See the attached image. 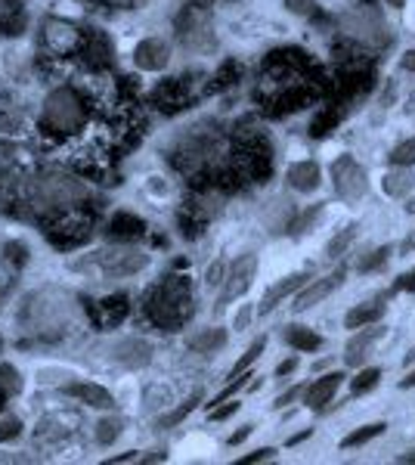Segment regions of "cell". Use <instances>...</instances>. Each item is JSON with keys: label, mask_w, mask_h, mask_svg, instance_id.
I'll list each match as a JSON object with an SVG mask.
<instances>
[{"label": "cell", "mask_w": 415, "mask_h": 465, "mask_svg": "<svg viewBox=\"0 0 415 465\" xmlns=\"http://www.w3.org/2000/svg\"><path fill=\"white\" fill-rule=\"evenodd\" d=\"M74 311V302L59 286L44 289L28 298L25 311H22V322H28V332H56L69 322Z\"/></svg>", "instance_id": "6da1fadb"}, {"label": "cell", "mask_w": 415, "mask_h": 465, "mask_svg": "<svg viewBox=\"0 0 415 465\" xmlns=\"http://www.w3.org/2000/svg\"><path fill=\"white\" fill-rule=\"evenodd\" d=\"M32 199L37 208L63 212V208H74L87 199V183L72 174H41L32 183Z\"/></svg>", "instance_id": "7a4b0ae2"}, {"label": "cell", "mask_w": 415, "mask_h": 465, "mask_svg": "<svg viewBox=\"0 0 415 465\" xmlns=\"http://www.w3.org/2000/svg\"><path fill=\"white\" fill-rule=\"evenodd\" d=\"M149 313H153V320L158 326H180V322L190 320L193 313V295H190V286H186V280H180V276H168V282H162L153 298H149Z\"/></svg>", "instance_id": "3957f363"}, {"label": "cell", "mask_w": 415, "mask_h": 465, "mask_svg": "<svg viewBox=\"0 0 415 465\" xmlns=\"http://www.w3.org/2000/svg\"><path fill=\"white\" fill-rule=\"evenodd\" d=\"M87 122L84 100L72 87H56L44 100V124L56 134H74Z\"/></svg>", "instance_id": "277c9868"}, {"label": "cell", "mask_w": 415, "mask_h": 465, "mask_svg": "<svg viewBox=\"0 0 415 465\" xmlns=\"http://www.w3.org/2000/svg\"><path fill=\"white\" fill-rule=\"evenodd\" d=\"M341 32H347V37L360 41L363 47H381V44H388V22L381 19V10L372 4L347 10L341 16Z\"/></svg>", "instance_id": "5b68a950"}, {"label": "cell", "mask_w": 415, "mask_h": 465, "mask_svg": "<svg viewBox=\"0 0 415 465\" xmlns=\"http://www.w3.org/2000/svg\"><path fill=\"white\" fill-rule=\"evenodd\" d=\"M331 186H335V196L341 202H360L369 190V177L363 171V164H357L353 155H338L331 162Z\"/></svg>", "instance_id": "8992f818"}, {"label": "cell", "mask_w": 415, "mask_h": 465, "mask_svg": "<svg viewBox=\"0 0 415 465\" xmlns=\"http://www.w3.org/2000/svg\"><path fill=\"white\" fill-rule=\"evenodd\" d=\"M254 273H258V254H242V258L232 261V267H226V276H223V292L217 298V313L223 311L230 302L242 298L254 282Z\"/></svg>", "instance_id": "52a82bcc"}, {"label": "cell", "mask_w": 415, "mask_h": 465, "mask_svg": "<svg viewBox=\"0 0 415 465\" xmlns=\"http://www.w3.org/2000/svg\"><path fill=\"white\" fill-rule=\"evenodd\" d=\"M320 90H316L313 84H285L279 94L270 96V103H267V115H273V118H285V115H294V112H301V109H307L313 100H320Z\"/></svg>", "instance_id": "ba28073f"}, {"label": "cell", "mask_w": 415, "mask_h": 465, "mask_svg": "<svg viewBox=\"0 0 415 465\" xmlns=\"http://www.w3.org/2000/svg\"><path fill=\"white\" fill-rule=\"evenodd\" d=\"M103 273L115 276V280H124V276H137L140 270H146L149 264V254H143L137 249H112V252H103L96 258Z\"/></svg>", "instance_id": "9c48e42d"}, {"label": "cell", "mask_w": 415, "mask_h": 465, "mask_svg": "<svg viewBox=\"0 0 415 465\" xmlns=\"http://www.w3.org/2000/svg\"><path fill=\"white\" fill-rule=\"evenodd\" d=\"M344 276H347L344 270H335V273H329V276H320V280L304 282V286L298 289V295H294L291 311L294 313H304V311H311V307H316L320 302H326L331 292H335L344 282Z\"/></svg>", "instance_id": "30bf717a"}, {"label": "cell", "mask_w": 415, "mask_h": 465, "mask_svg": "<svg viewBox=\"0 0 415 465\" xmlns=\"http://www.w3.org/2000/svg\"><path fill=\"white\" fill-rule=\"evenodd\" d=\"M168 63H171V47L162 37H146L133 50V65L143 72H162L168 69Z\"/></svg>", "instance_id": "8fae6325"}, {"label": "cell", "mask_w": 415, "mask_h": 465, "mask_svg": "<svg viewBox=\"0 0 415 465\" xmlns=\"http://www.w3.org/2000/svg\"><path fill=\"white\" fill-rule=\"evenodd\" d=\"M344 379H347L344 372H326V376L316 379L311 388L304 385V394H301V397H304V403L313 412H322L331 403V397L338 394V388L344 385Z\"/></svg>", "instance_id": "7c38bea8"}, {"label": "cell", "mask_w": 415, "mask_h": 465, "mask_svg": "<svg viewBox=\"0 0 415 465\" xmlns=\"http://www.w3.org/2000/svg\"><path fill=\"white\" fill-rule=\"evenodd\" d=\"M379 339H384V326H375V322L353 329L351 341H347V348H344V363L347 366H360L369 357V348H372Z\"/></svg>", "instance_id": "4fadbf2b"}, {"label": "cell", "mask_w": 415, "mask_h": 465, "mask_svg": "<svg viewBox=\"0 0 415 465\" xmlns=\"http://www.w3.org/2000/svg\"><path fill=\"white\" fill-rule=\"evenodd\" d=\"M112 360L122 363L124 370H143V366L153 360V344L143 339H124L112 348Z\"/></svg>", "instance_id": "5bb4252c"}, {"label": "cell", "mask_w": 415, "mask_h": 465, "mask_svg": "<svg viewBox=\"0 0 415 465\" xmlns=\"http://www.w3.org/2000/svg\"><path fill=\"white\" fill-rule=\"evenodd\" d=\"M65 394L74 397V401H81V403H87V407H96V410L115 407V397H112L109 388L94 385V381H69V385H65Z\"/></svg>", "instance_id": "9a60e30c"}, {"label": "cell", "mask_w": 415, "mask_h": 465, "mask_svg": "<svg viewBox=\"0 0 415 465\" xmlns=\"http://www.w3.org/2000/svg\"><path fill=\"white\" fill-rule=\"evenodd\" d=\"M313 280V273L311 270H298V273H291V276H285L282 282H276L273 289L263 295V304H261V313H273L279 304H282V298H289V295H294L304 282H311Z\"/></svg>", "instance_id": "2e32d148"}, {"label": "cell", "mask_w": 415, "mask_h": 465, "mask_svg": "<svg viewBox=\"0 0 415 465\" xmlns=\"http://www.w3.org/2000/svg\"><path fill=\"white\" fill-rule=\"evenodd\" d=\"M285 180H289L291 190L298 193H316L322 186V171L316 162H294L285 171Z\"/></svg>", "instance_id": "e0dca14e"}, {"label": "cell", "mask_w": 415, "mask_h": 465, "mask_svg": "<svg viewBox=\"0 0 415 465\" xmlns=\"http://www.w3.org/2000/svg\"><path fill=\"white\" fill-rule=\"evenodd\" d=\"M44 37H47V47L53 54H69V50H74V44H78V28L63 19H50L44 25Z\"/></svg>", "instance_id": "ac0fdd59"}, {"label": "cell", "mask_w": 415, "mask_h": 465, "mask_svg": "<svg viewBox=\"0 0 415 465\" xmlns=\"http://www.w3.org/2000/svg\"><path fill=\"white\" fill-rule=\"evenodd\" d=\"M282 341L289 344L291 351H301V354H313V351L322 348V335H316L313 329L307 326H285L282 329Z\"/></svg>", "instance_id": "d6986e66"}, {"label": "cell", "mask_w": 415, "mask_h": 465, "mask_svg": "<svg viewBox=\"0 0 415 465\" xmlns=\"http://www.w3.org/2000/svg\"><path fill=\"white\" fill-rule=\"evenodd\" d=\"M381 190L390 199H406L415 190V171L412 168H394L390 174L381 177Z\"/></svg>", "instance_id": "ffe728a7"}, {"label": "cell", "mask_w": 415, "mask_h": 465, "mask_svg": "<svg viewBox=\"0 0 415 465\" xmlns=\"http://www.w3.org/2000/svg\"><path fill=\"white\" fill-rule=\"evenodd\" d=\"M384 313V302L375 298V302H366V304H357L353 311H347L344 317V326L347 329H360V326H369V322H379Z\"/></svg>", "instance_id": "44dd1931"}, {"label": "cell", "mask_w": 415, "mask_h": 465, "mask_svg": "<svg viewBox=\"0 0 415 465\" xmlns=\"http://www.w3.org/2000/svg\"><path fill=\"white\" fill-rule=\"evenodd\" d=\"M344 112L338 106H326L322 112H316V118L311 122V137L313 140H326L329 134H335V127L341 124Z\"/></svg>", "instance_id": "7402d4cb"}, {"label": "cell", "mask_w": 415, "mask_h": 465, "mask_svg": "<svg viewBox=\"0 0 415 465\" xmlns=\"http://www.w3.org/2000/svg\"><path fill=\"white\" fill-rule=\"evenodd\" d=\"M226 344V329H202L199 335H193L190 339V348L195 354H217Z\"/></svg>", "instance_id": "603a6c76"}, {"label": "cell", "mask_w": 415, "mask_h": 465, "mask_svg": "<svg viewBox=\"0 0 415 465\" xmlns=\"http://www.w3.org/2000/svg\"><path fill=\"white\" fill-rule=\"evenodd\" d=\"M384 431H388V422H369V425H363V429H357V431L347 434V438L341 440V450L363 447V444H369V440L381 438Z\"/></svg>", "instance_id": "cb8c5ba5"}, {"label": "cell", "mask_w": 415, "mask_h": 465, "mask_svg": "<svg viewBox=\"0 0 415 465\" xmlns=\"http://www.w3.org/2000/svg\"><path fill=\"white\" fill-rule=\"evenodd\" d=\"M122 431H124V422L118 416H105L96 422V444L100 447H112L118 438H122Z\"/></svg>", "instance_id": "d4e9b609"}, {"label": "cell", "mask_w": 415, "mask_h": 465, "mask_svg": "<svg viewBox=\"0 0 415 465\" xmlns=\"http://www.w3.org/2000/svg\"><path fill=\"white\" fill-rule=\"evenodd\" d=\"M357 232H360V223H347V227L338 232V236H331V242L326 245V258L329 261H338L341 254L351 249V242L357 239Z\"/></svg>", "instance_id": "484cf974"}, {"label": "cell", "mask_w": 415, "mask_h": 465, "mask_svg": "<svg viewBox=\"0 0 415 465\" xmlns=\"http://www.w3.org/2000/svg\"><path fill=\"white\" fill-rule=\"evenodd\" d=\"M379 381H381V370H379V366H366V370H360L357 376L351 379V394L353 397H363V394L372 391Z\"/></svg>", "instance_id": "4316f807"}, {"label": "cell", "mask_w": 415, "mask_h": 465, "mask_svg": "<svg viewBox=\"0 0 415 465\" xmlns=\"http://www.w3.org/2000/svg\"><path fill=\"white\" fill-rule=\"evenodd\" d=\"M22 388H25V381H22L19 376V370L16 366H10V363H0V394H6V397H16Z\"/></svg>", "instance_id": "83f0119b"}, {"label": "cell", "mask_w": 415, "mask_h": 465, "mask_svg": "<svg viewBox=\"0 0 415 465\" xmlns=\"http://www.w3.org/2000/svg\"><path fill=\"white\" fill-rule=\"evenodd\" d=\"M199 401H202V394H193L190 401H183L177 410H171L168 416L158 419V429H173V425H180V422H183V419L190 416V412H193L195 407H199Z\"/></svg>", "instance_id": "f1b7e54d"}, {"label": "cell", "mask_w": 415, "mask_h": 465, "mask_svg": "<svg viewBox=\"0 0 415 465\" xmlns=\"http://www.w3.org/2000/svg\"><path fill=\"white\" fill-rule=\"evenodd\" d=\"M263 348H267V335H261V339H254L252 344H248V351L236 360V366L230 370V379L239 376V372H245V370H252V363L263 354Z\"/></svg>", "instance_id": "f546056e"}, {"label": "cell", "mask_w": 415, "mask_h": 465, "mask_svg": "<svg viewBox=\"0 0 415 465\" xmlns=\"http://www.w3.org/2000/svg\"><path fill=\"white\" fill-rule=\"evenodd\" d=\"M112 232H115L118 239H133L143 232V221L133 214H118L115 221H112Z\"/></svg>", "instance_id": "4dcf8cb0"}, {"label": "cell", "mask_w": 415, "mask_h": 465, "mask_svg": "<svg viewBox=\"0 0 415 465\" xmlns=\"http://www.w3.org/2000/svg\"><path fill=\"white\" fill-rule=\"evenodd\" d=\"M322 214V202L320 205H311V212H301L298 217H291V223H289V232L291 236H304V232H311V227L316 223V217Z\"/></svg>", "instance_id": "1f68e13d"}, {"label": "cell", "mask_w": 415, "mask_h": 465, "mask_svg": "<svg viewBox=\"0 0 415 465\" xmlns=\"http://www.w3.org/2000/svg\"><path fill=\"white\" fill-rule=\"evenodd\" d=\"M390 252H394V245H381V249L369 252L366 258L357 264V270H360V273H372V270H381L390 261Z\"/></svg>", "instance_id": "d6a6232c"}, {"label": "cell", "mask_w": 415, "mask_h": 465, "mask_svg": "<svg viewBox=\"0 0 415 465\" xmlns=\"http://www.w3.org/2000/svg\"><path fill=\"white\" fill-rule=\"evenodd\" d=\"M388 162L394 164V168H412V164H415V137H410L406 143L390 149Z\"/></svg>", "instance_id": "836d02e7"}, {"label": "cell", "mask_w": 415, "mask_h": 465, "mask_svg": "<svg viewBox=\"0 0 415 465\" xmlns=\"http://www.w3.org/2000/svg\"><path fill=\"white\" fill-rule=\"evenodd\" d=\"M285 6H289L294 16H311V19L320 16V4L316 0H285Z\"/></svg>", "instance_id": "e575fe53"}, {"label": "cell", "mask_w": 415, "mask_h": 465, "mask_svg": "<svg viewBox=\"0 0 415 465\" xmlns=\"http://www.w3.org/2000/svg\"><path fill=\"white\" fill-rule=\"evenodd\" d=\"M223 276H226V261L223 258H217L214 264H211L208 270H205V286L208 289H217L223 282Z\"/></svg>", "instance_id": "d590c367"}, {"label": "cell", "mask_w": 415, "mask_h": 465, "mask_svg": "<svg viewBox=\"0 0 415 465\" xmlns=\"http://www.w3.org/2000/svg\"><path fill=\"white\" fill-rule=\"evenodd\" d=\"M390 292H406V295H412L415 292V267L406 270V273H400L394 280V286H390Z\"/></svg>", "instance_id": "8d00e7d4"}, {"label": "cell", "mask_w": 415, "mask_h": 465, "mask_svg": "<svg viewBox=\"0 0 415 465\" xmlns=\"http://www.w3.org/2000/svg\"><path fill=\"white\" fill-rule=\"evenodd\" d=\"M304 394V385H294V388H289V391H282L273 401V410H282V407H289V403H294L298 397Z\"/></svg>", "instance_id": "74e56055"}, {"label": "cell", "mask_w": 415, "mask_h": 465, "mask_svg": "<svg viewBox=\"0 0 415 465\" xmlns=\"http://www.w3.org/2000/svg\"><path fill=\"white\" fill-rule=\"evenodd\" d=\"M236 412H239V403L236 401H232V403H217V407L214 410H211V419H214V422H223V419H230V416H236Z\"/></svg>", "instance_id": "f35d334b"}, {"label": "cell", "mask_w": 415, "mask_h": 465, "mask_svg": "<svg viewBox=\"0 0 415 465\" xmlns=\"http://www.w3.org/2000/svg\"><path fill=\"white\" fill-rule=\"evenodd\" d=\"M276 456V447H261L258 453H248L239 460V465H254V462H267V460H273Z\"/></svg>", "instance_id": "ab89813d"}, {"label": "cell", "mask_w": 415, "mask_h": 465, "mask_svg": "<svg viewBox=\"0 0 415 465\" xmlns=\"http://www.w3.org/2000/svg\"><path fill=\"white\" fill-rule=\"evenodd\" d=\"M16 434H19V419L6 416L4 422H0V440H10V438H16Z\"/></svg>", "instance_id": "60d3db41"}, {"label": "cell", "mask_w": 415, "mask_h": 465, "mask_svg": "<svg viewBox=\"0 0 415 465\" xmlns=\"http://www.w3.org/2000/svg\"><path fill=\"white\" fill-rule=\"evenodd\" d=\"M252 313H254V307H252V304H245L242 311L236 313V320H232V329H236V332H242L248 322H252Z\"/></svg>", "instance_id": "b9f144b4"}, {"label": "cell", "mask_w": 415, "mask_h": 465, "mask_svg": "<svg viewBox=\"0 0 415 465\" xmlns=\"http://www.w3.org/2000/svg\"><path fill=\"white\" fill-rule=\"evenodd\" d=\"M294 370H298V357H289V360H282V363L276 366V376L285 379V376H291Z\"/></svg>", "instance_id": "7bdbcfd3"}, {"label": "cell", "mask_w": 415, "mask_h": 465, "mask_svg": "<svg viewBox=\"0 0 415 465\" xmlns=\"http://www.w3.org/2000/svg\"><path fill=\"white\" fill-rule=\"evenodd\" d=\"M307 438H313V429H304V431H298V434H291L289 440H285V444L289 447H298V444H304Z\"/></svg>", "instance_id": "ee69618b"}, {"label": "cell", "mask_w": 415, "mask_h": 465, "mask_svg": "<svg viewBox=\"0 0 415 465\" xmlns=\"http://www.w3.org/2000/svg\"><path fill=\"white\" fill-rule=\"evenodd\" d=\"M252 429H254V425H242V429H239V431L230 438V447H239V444H242V440L248 438V434H252Z\"/></svg>", "instance_id": "f6af8a7d"}, {"label": "cell", "mask_w": 415, "mask_h": 465, "mask_svg": "<svg viewBox=\"0 0 415 465\" xmlns=\"http://www.w3.org/2000/svg\"><path fill=\"white\" fill-rule=\"evenodd\" d=\"M400 65H403L406 72H412V74H415V50H406L403 59H400Z\"/></svg>", "instance_id": "bcb514c9"}, {"label": "cell", "mask_w": 415, "mask_h": 465, "mask_svg": "<svg viewBox=\"0 0 415 465\" xmlns=\"http://www.w3.org/2000/svg\"><path fill=\"white\" fill-rule=\"evenodd\" d=\"M406 388H415V370H412V372H406V379L400 381V391H406Z\"/></svg>", "instance_id": "7dc6e473"}, {"label": "cell", "mask_w": 415, "mask_h": 465, "mask_svg": "<svg viewBox=\"0 0 415 465\" xmlns=\"http://www.w3.org/2000/svg\"><path fill=\"white\" fill-rule=\"evenodd\" d=\"M397 462H403V465H415V450H410V453H403V456H397Z\"/></svg>", "instance_id": "c3c4849f"}, {"label": "cell", "mask_w": 415, "mask_h": 465, "mask_svg": "<svg viewBox=\"0 0 415 465\" xmlns=\"http://www.w3.org/2000/svg\"><path fill=\"white\" fill-rule=\"evenodd\" d=\"M412 363H415V348L410 351V354L403 357V366H412Z\"/></svg>", "instance_id": "681fc988"}, {"label": "cell", "mask_w": 415, "mask_h": 465, "mask_svg": "<svg viewBox=\"0 0 415 465\" xmlns=\"http://www.w3.org/2000/svg\"><path fill=\"white\" fill-rule=\"evenodd\" d=\"M388 4H390V6H397V10H400V6H403V0H388Z\"/></svg>", "instance_id": "f907efd6"}, {"label": "cell", "mask_w": 415, "mask_h": 465, "mask_svg": "<svg viewBox=\"0 0 415 465\" xmlns=\"http://www.w3.org/2000/svg\"><path fill=\"white\" fill-rule=\"evenodd\" d=\"M0 354H4V335H0Z\"/></svg>", "instance_id": "816d5d0a"}]
</instances>
